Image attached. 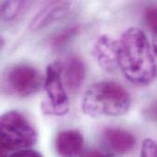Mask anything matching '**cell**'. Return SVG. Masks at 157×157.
Returning <instances> with one entry per match:
<instances>
[{"mask_svg": "<svg viewBox=\"0 0 157 157\" xmlns=\"http://www.w3.org/2000/svg\"><path fill=\"white\" fill-rule=\"evenodd\" d=\"M38 132L25 115L10 110L0 116V147L23 150L35 145Z\"/></svg>", "mask_w": 157, "mask_h": 157, "instance_id": "obj_3", "label": "cell"}, {"mask_svg": "<svg viewBox=\"0 0 157 157\" xmlns=\"http://www.w3.org/2000/svg\"><path fill=\"white\" fill-rule=\"evenodd\" d=\"M84 157H109L106 154L98 150H90L88 151Z\"/></svg>", "mask_w": 157, "mask_h": 157, "instance_id": "obj_16", "label": "cell"}, {"mask_svg": "<svg viewBox=\"0 0 157 157\" xmlns=\"http://www.w3.org/2000/svg\"><path fill=\"white\" fill-rule=\"evenodd\" d=\"M4 43H5V40H4V39H3V37H1V36H0V49L3 47Z\"/></svg>", "mask_w": 157, "mask_h": 157, "instance_id": "obj_17", "label": "cell"}, {"mask_svg": "<svg viewBox=\"0 0 157 157\" xmlns=\"http://www.w3.org/2000/svg\"><path fill=\"white\" fill-rule=\"evenodd\" d=\"M140 157H157L156 144L152 139H146L144 142Z\"/></svg>", "mask_w": 157, "mask_h": 157, "instance_id": "obj_13", "label": "cell"}, {"mask_svg": "<svg viewBox=\"0 0 157 157\" xmlns=\"http://www.w3.org/2000/svg\"><path fill=\"white\" fill-rule=\"evenodd\" d=\"M105 144L117 154H126L132 151L135 144V137L129 132L119 128H108L103 133Z\"/></svg>", "mask_w": 157, "mask_h": 157, "instance_id": "obj_9", "label": "cell"}, {"mask_svg": "<svg viewBox=\"0 0 157 157\" xmlns=\"http://www.w3.org/2000/svg\"><path fill=\"white\" fill-rule=\"evenodd\" d=\"M62 64L53 62L46 69L44 86L48 99L42 102L41 108L45 114L63 116L69 111V99L62 81Z\"/></svg>", "mask_w": 157, "mask_h": 157, "instance_id": "obj_4", "label": "cell"}, {"mask_svg": "<svg viewBox=\"0 0 157 157\" xmlns=\"http://www.w3.org/2000/svg\"><path fill=\"white\" fill-rule=\"evenodd\" d=\"M42 77L33 66L19 64L11 67L3 77L4 90L17 97H29L37 93L41 86Z\"/></svg>", "mask_w": 157, "mask_h": 157, "instance_id": "obj_5", "label": "cell"}, {"mask_svg": "<svg viewBox=\"0 0 157 157\" xmlns=\"http://www.w3.org/2000/svg\"><path fill=\"white\" fill-rule=\"evenodd\" d=\"M78 30H79L78 26H72V27H68L66 29H62L52 38V46L61 47L64 45L77 34Z\"/></svg>", "mask_w": 157, "mask_h": 157, "instance_id": "obj_12", "label": "cell"}, {"mask_svg": "<svg viewBox=\"0 0 157 157\" xmlns=\"http://www.w3.org/2000/svg\"><path fill=\"white\" fill-rule=\"evenodd\" d=\"M72 3L66 1H55L42 8L30 22L31 29H40L62 17L71 9Z\"/></svg>", "mask_w": 157, "mask_h": 157, "instance_id": "obj_8", "label": "cell"}, {"mask_svg": "<svg viewBox=\"0 0 157 157\" xmlns=\"http://www.w3.org/2000/svg\"><path fill=\"white\" fill-rule=\"evenodd\" d=\"M8 157H42L41 154L32 149H23L13 153Z\"/></svg>", "mask_w": 157, "mask_h": 157, "instance_id": "obj_15", "label": "cell"}, {"mask_svg": "<svg viewBox=\"0 0 157 157\" xmlns=\"http://www.w3.org/2000/svg\"><path fill=\"white\" fill-rule=\"evenodd\" d=\"M156 9L155 6L147 7L144 13V18L148 25V27L151 29V30L155 34L156 33L157 23H156Z\"/></svg>", "mask_w": 157, "mask_h": 157, "instance_id": "obj_14", "label": "cell"}, {"mask_svg": "<svg viewBox=\"0 0 157 157\" xmlns=\"http://www.w3.org/2000/svg\"><path fill=\"white\" fill-rule=\"evenodd\" d=\"M63 72V83L72 92L78 90L84 83L86 77V66L78 56H72L67 59Z\"/></svg>", "mask_w": 157, "mask_h": 157, "instance_id": "obj_10", "label": "cell"}, {"mask_svg": "<svg viewBox=\"0 0 157 157\" xmlns=\"http://www.w3.org/2000/svg\"><path fill=\"white\" fill-rule=\"evenodd\" d=\"M118 65L132 84L147 86L156 76V63L146 34L137 27L126 29L118 41Z\"/></svg>", "mask_w": 157, "mask_h": 157, "instance_id": "obj_1", "label": "cell"}, {"mask_svg": "<svg viewBox=\"0 0 157 157\" xmlns=\"http://www.w3.org/2000/svg\"><path fill=\"white\" fill-rule=\"evenodd\" d=\"M84 136L77 130H65L58 133L55 149L61 157H78L84 149Z\"/></svg>", "mask_w": 157, "mask_h": 157, "instance_id": "obj_7", "label": "cell"}, {"mask_svg": "<svg viewBox=\"0 0 157 157\" xmlns=\"http://www.w3.org/2000/svg\"><path fill=\"white\" fill-rule=\"evenodd\" d=\"M131 106L129 92L121 85L111 81L92 85L82 99L83 112L94 118L122 116L130 110Z\"/></svg>", "mask_w": 157, "mask_h": 157, "instance_id": "obj_2", "label": "cell"}, {"mask_svg": "<svg viewBox=\"0 0 157 157\" xmlns=\"http://www.w3.org/2000/svg\"><path fill=\"white\" fill-rule=\"evenodd\" d=\"M29 5V2L26 1H7L3 5V16L6 19H12L16 17L23 10V8L27 7Z\"/></svg>", "mask_w": 157, "mask_h": 157, "instance_id": "obj_11", "label": "cell"}, {"mask_svg": "<svg viewBox=\"0 0 157 157\" xmlns=\"http://www.w3.org/2000/svg\"><path fill=\"white\" fill-rule=\"evenodd\" d=\"M93 52L98 63L103 70L113 73L118 69V40L108 35H102L97 40Z\"/></svg>", "mask_w": 157, "mask_h": 157, "instance_id": "obj_6", "label": "cell"}]
</instances>
